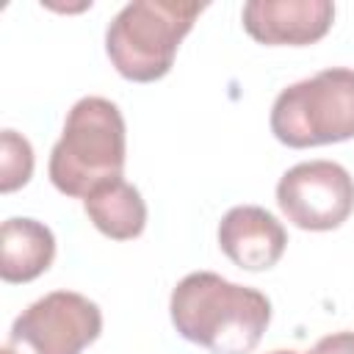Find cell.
<instances>
[{
    "label": "cell",
    "instance_id": "obj_1",
    "mask_svg": "<svg viewBox=\"0 0 354 354\" xmlns=\"http://www.w3.org/2000/svg\"><path fill=\"white\" fill-rule=\"evenodd\" d=\"M174 329L213 354H252L271 321V301L213 271H194L169 299Z\"/></svg>",
    "mask_w": 354,
    "mask_h": 354
},
{
    "label": "cell",
    "instance_id": "obj_2",
    "mask_svg": "<svg viewBox=\"0 0 354 354\" xmlns=\"http://www.w3.org/2000/svg\"><path fill=\"white\" fill-rule=\"evenodd\" d=\"M124 155L127 136L116 102L83 97L66 113L64 133L50 152V180L61 194L86 199L102 183L122 177Z\"/></svg>",
    "mask_w": 354,
    "mask_h": 354
},
{
    "label": "cell",
    "instance_id": "obj_3",
    "mask_svg": "<svg viewBox=\"0 0 354 354\" xmlns=\"http://www.w3.org/2000/svg\"><path fill=\"white\" fill-rule=\"evenodd\" d=\"M202 11V3L183 0L127 3L105 30V53L122 77L136 83L160 80Z\"/></svg>",
    "mask_w": 354,
    "mask_h": 354
},
{
    "label": "cell",
    "instance_id": "obj_4",
    "mask_svg": "<svg viewBox=\"0 0 354 354\" xmlns=\"http://www.w3.org/2000/svg\"><path fill=\"white\" fill-rule=\"evenodd\" d=\"M271 133L293 149L354 138V69L332 66L279 91Z\"/></svg>",
    "mask_w": 354,
    "mask_h": 354
},
{
    "label": "cell",
    "instance_id": "obj_5",
    "mask_svg": "<svg viewBox=\"0 0 354 354\" xmlns=\"http://www.w3.org/2000/svg\"><path fill=\"white\" fill-rule=\"evenodd\" d=\"M102 332L100 307L75 290H53L25 307L11 324L17 354H80Z\"/></svg>",
    "mask_w": 354,
    "mask_h": 354
},
{
    "label": "cell",
    "instance_id": "obj_6",
    "mask_svg": "<svg viewBox=\"0 0 354 354\" xmlns=\"http://www.w3.org/2000/svg\"><path fill=\"white\" fill-rule=\"evenodd\" d=\"M277 205L299 230H337L354 210V180L335 160L296 163L277 183Z\"/></svg>",
    "mask_w": 354,
    "mask_h": 354
},
{
    "label": "cell",
    "instance_id": "obj_7",
    "mask_svg": "<svg viewBox=\"0 0 354 354\" xmlns=\"http://www.w3.org/2000/svg\"><path fill=\"white\" fill-rule=\"evenodd\" d=\"M241 19L260 44L304 47L329 33L335 6L329 0H249Z\"/></svg>",
    "mask_w": 354,
    "mask_h": 354
},
{
    "label": "cell",
    "instance_id": "obj_8",
    "mask_svg": "<svg viewBox=\"0 0 354 354\" xmlns=\"http://www.w3.org/2000/svg\"><path fill=\"white\" fill-rule=\"evenodd\" d=\"M221 252L243 271H268L279 263L288 232L285 227L257 205H238L224 213L218 224Z\"/></svg>",
    "mask_w": 354,
    "mask_h": 354
},
{
    "label": "cell",
    "instance_id": "obj_9",
    "mask_svg": "<svg viewBox=\"0 0 354 354\" xmlns=\"http://www.w3.org/2000/svg\"><path fill=\"white\" fill-rule=\"evenodd\" d=\"M55 257V235L36 218H6L0 227V277L6 282H30L41 277Z\"/></svg>",
    "mask_w": 354,
    "mask_h": 354
},
{
    "label": "cell",
    "instance_id": "obj_10",
    "mask_svg": "<svg viewBox=\"0 0 354 354\" xmlns=\"http://www.w3.org/2000/svg\"><path fill=\"white\" fill-rule=\"evenodd\" d=\"M83 210L91 224L113 241H133L147 227V205L138 188L122 177L94 188L83 199Z\"/></svg>",
    "mask_w": 354,
    "mask_h": 354
},
{
    "label": "cell",
    "instance_id": "obj_11",
    "mask_svg": "<svg viewBox=\"0 0 354 354\" xmlns=\"http://www.w3.org/2000/svg\"><path fill=\"white\" fill-rule=\"evenodd\" d=\"M33 174V147L17 130H3L0 136V191L11 194L22 188Z\"/></svg>",
    "mask_w": 354,
    "mask_h": 354
},
{
    "label": "cell",
    "instance_id": "obj_12",
    "mask_svg": "<svg viewBox=\"0 0 354 354\" xmlns=\"http://www.w3.org/2000/svg\"><path fill=\"white\" fill-rule=\"evenodd\" d=\"M307 354H354V332H332L321 337Z\"/></svg>",
    "mask_w": 354,
    "mask_h": 354
},
{
    "label": "cell",
    "instance_id": "obj_13",
    "mask_svg": "<svg viewBox=\"0 0 354 354\" xmlns=\"http://www.w3.org/2000/svg\"><path fill=\"white\" fill-rule=\"evenodd\" d=\"M268 354H301V351H293V348H274V351H268Z\"/></svg>",
    "mask_w": 354,
    "mask_h": 354
},
{
    "label": "cell",
    "instance_id": "obj_14",
    "mask_svg": "<svg viewBox=\"0 0 354 354\" xmlns=\"http://www.w3.org/2000/svg\"><path fill=\"white\" fill-rule=\"evenodd\" d=\"M0 354H17V351H14L11 346H3V351H0Z\"/></svg>",
    "mask_w": 354,
    "mask_h": 354
}]
</instances>
